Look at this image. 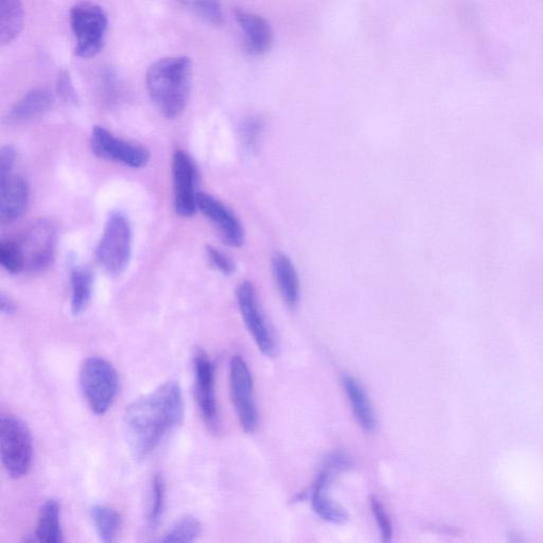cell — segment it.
Returning a JSON list of instances; mask_svg holds the SVG:
<instances>
[{
    "mask_svg": "<svg viewBox=\"0 0 543 543\" xmlns=\"http://www.w3.org/2000/svg\"><path fill=\"white\" fill-rule=\"evenodd\" d=\"M184 418V398L177 381H167L138 398L124 415V432L136 460L142 461L159 448Z\"/></svg>",
    "mask_w": 543,
    "mask_h": 543,
    "instance_id": "obj_1",
    "label": "cell"
},
{
    "mask_svg": "<svg viewBox=\"0 0 543 543\" xmlns=\"http://www.w3.org/2000/svg\"><path fill=\"white\" fill-rule=\"evenodd\" d=\"M192 79V62L187 57L164 58L147 72L149 96L157 111L167 119L179 117L185 110Z\"/></svg>",
    "mask_w": 543,
    "mask_h": 543,
    "instance_id": "obj_2",
    "label": "cell"
},
{
    "mask_svg": "<svg viewBox=\"0 0 543 543\" xmlns=\"http://www.w3.org/2000/svg\"><path fill=\"white\" fill-rule=\"evenodd\" d=\"M132 239L128 217L116 210L105 224L96 249L97 260L105 272L120 275L127 270L132 255Z\"/></svg>",
    "mask_w": 543,
    "mask_h": 543,
    "instance_id": "obj_3",
    "label": "cell"
},
{
    "mask_svg": "<svg viewBox=\"0 0 543 543\" xmlns=\"http://www.w3.org/2000/svg\"><path fill=\"white\" fill-rule=\"evenodd\" d=\"M80 385L92 412L103 415L111 409L118 395V373L109 361L92 357L81 367Z\"/></svg>",
    "mask_w": 543,
    "mask_h": 543,
    "instance_id": "obj_4",
    "label": "cell"
},
{
    "mask_svg": "<svg viewBox=\"0 0 543 543\" xmlns=\"http://www.w3.org/2000/svg\"><path fill=\"white\" fill-rule=\"evenodd\" d=\"M0 453L8 476L21 479L28 475L33 461L32 436L27 425L14 416L0 418Z\"/></svg>",
    "mask_w": 543,
    "mask_h": 543,
    "instance_id": "obj_5",
    "label": "cell"
},
{
    "mask_svg": "<svg viewBox=\"0 0 543 543\" xmlns=\"http://www.w3.org/2000/svg\"><path fill=\"white\" fill-rule=\"evenodd\" d=\"M69 20L76 38V54L83 59L97 56L107 37V14L95 4L79 3L70 10Z\"/></svg>",
    "mask_w": 543,
    "mask_h": 543,
    "instance_id": "obj_6",
    "label": "cell"
},
{
    "mask_svg": "<svg viewBox=\"0 0 543 543\" xmlns=\"http://www.w3.org/2000/svg\"><path fill=\"white\" fill-rule=\"evenodd\" d=\"M17 243L24 255L26 269L32 272L43 271L55 259L58 243L57 227L48 220H41L31 225Z\"/></svg>",
    "mask_w": 543,
    "mask_h": 543,
    "instance_id": "obj_7",
    "label": "cell"
},
{
    "mask_svg": "<svg viewBox=\"0 0 543 543\" xmlns=\"http://www.w3.org/2000/svg\"><path fill=\"white\" fill-rule=\"evenodd\" d=\"M91 147L100 159L133 169L146 167L151 157L143 146L127 142L100 126L93 129Z\"/></svg>",
    "mask_w": 543,
    "mask_h": 543,
    "instance_id": "obj_8",
    "label": "cell"
},
{
    "mask_svg": "<svg viewBox=\"0 0 543 543\" xmlns=\"http://www.w3.org/2000/svg\"><path fill=\"white\" fill-rule=\"evenodd\" d=\"M236 295L244 324L260 352L266 357L274 358L277 354V345L265 314L258 304L255 287L250 282H243L237 288Z\"/></svg>",
    "mask_w": 543,
    "mask_h": 543,
    "instance_id": "obj_9",
    "label": "cell"
},
{
    "mask_svg": "<svg viewBox=\"0 0 543 543\" xmlns=\"http://www.w3.org/2000/svg\"><path fill=\"white\" fill-rule=\"evenodd\" d=\"M231 394L239 422L244 432L253 433L258 427V411L254 397V381L247 362L240 356L231 361Z\"/></svg>",
    "mask_w": 543,
    "mask_h": 543,
    "instance_id": "obj_10",
    "label": "cell"
},
{
    "mask_svg": "<svg viewBox=\"0 0 543 543\" xmlns=\"http://www.w3.org/2000/svg\"><path fill=\"white\" fill-rule=\"evenodd\" d=\"M173 202L175 213L189 218L198 210L197 169L183 150L175 151L172 159Z\"/></svg>",
    "mask_w": 543,
    "mask_h": 543,
    "instance_id": "obj_11",
    "label": "cell"
},
{
    "mask_svg": "<svg viewBox=\"0 0 543 543\" xmlns=\"http://www.w3.org/2000/svg\"><path fill=\"white\" fill-rule=\"evenodd\" d=\"M352 466L345 454L335 453L328 459L327 466L321 472L312 490V507L322 519L334 523L343 524L348 519V514L329 495V487L335 475Z\"/></svg>",
    "mask_w": 543,
    "mask_h": 543,
    "instance_id": "obj_12",
    "label": "cell"
},
{
    "mask_svg": "<svg viewBox=\"0 0 543 543\" xmlns=\"http://www.w3.org/2000/svg\"><path fill=\"white\" fill-rule=\"evenodd\" d=\"M195 396L197 404L210 431L219 428V413L215 388V365L203 350H199L194 359Z\"/></svg>",
    "mask_w": 543,
    "mask_h": 543,
    "instance_id": "obj_13",
    "label": "cell"
},
{
    "mask_svg": "<svg viewBox=\"0 0 543 543\" xmlns=\"http://www.w3.org/2000/svg\"><path fill=\"white\" fill-rule=\"evenodd\" d=\"M198 210L215 226L227 245L241 247L244 243L243 226L230 208L215 197L200 192Z\"/></svg>",
    "mask_w": 543,
    "mask_h": 543,
    "instance_id": "obj_14",
    "label": "cell"
},
{
    "mask_svg": "<svg viewBox=\"0 0 543 543\" xmlns=\"http://www.w3.org/2000/svg\"><path fill=\"white\" fill-rule=\"evenodd\" d=\"M235 17L244 34V46L248 54H267L274 43V32L269 22L257 14L242 9L235 10Z\"/></svg>",
    "mask_w": 543,
    "mask_h": 543,
    "instance_id": "obj_15",
    "label": "cell"
},
{
    "mask_svg": "<svg viewBox=\"0 0 543 543\" xmlns=\"http://www.w3.org/2000/svg\"><path fill=\"white\" fill-rule=\"evenodd\" d=\"M30 199V188L23 177L11 175L0 181V220L10 224L22 218Z\"/></svg>",
    "mask_w": 543,
    "mask_h": 543,
    "instance_id": "obj_16",
    "label": "cell"
},
{
    "mask_svg": "<svg viewBox=\"0 0 543 543\" xmlns=\"http://www.w3.org/2000/svg\"><path fill=\"white\" fill-rule=\"evenodd\" d=\"M273 274L280 294L290 308L299 304L301 283L291 259L285 254H276L272 260Z\"/></svg>",
    "mask_w": 543,
    "mask_h": 543,
    "instance_id": "obj_17",
    "label": "cell"
},
{
    "mask_svg": "<svg viewBox=\"0 0 543 543\" xmlns=\"http://www.w3.org/2000/svg\"><path fill=\"white\" fill-rule=\"evenodd\" d=\"M343 385L359 426L365 431H374L377 426L375 413L362 384L355 377L345 375Z\"/></svg>",
    "mask_w": 543,
    "mask_h": 543,
    "instance_id": "obj_18",
    "label": "cell"
},
{
    "mask_svg": "<svg viewBox=\"0 0 543 543\" xmlns=\"http://www.w3.org/2000/svg\"><path fill=\"white\" fill-rule=\"evenodd\" d=\"M52 104H54V96L48 90L35 89L15 103L9 117L14 122L31 121L48 113Z\"/></svg>",
    "mask_w": 543,
    "mask_h": 543,
    "instance_id": "obj_19",
    "label": "cell"
},
{
    "mask_svg": "<svg viewBox=\"0 0 543 543\" xmlns=\"http://www.w3.org/2000/svg\"><path fill=\"white\" fill-rule=\"evenodd\" d=\"M35 538L40 542L60 543L64 541L61 528V510L57 500H47L41 507Z\"/></svg>",
    "mask_w": 543,
    "mask_h": 543,
    "instance_id": "obj_20",
    "label": "cell"
},
{
    "mask_svg": "<svg viewBox=\"0 0 543 543\" xmlns=\"http://www.w3.org/2000/svg\"><path fill=\"white\" fill-rule=\"evenodd\" d=\"M24 26L22 0H0V43L11 44L19 37Z\"/></svg>",
    "mask_w": 543,
    "mask_h": 543,
    "instance_id": "obj_21",
    "label": "cell"
},
{
    "mask_svg": "<svg viewBox=\"0 0 543 543\" xmlns=\"http://www.w3.org/2000/svg\"><path fill=\"white\" fill-rule=\"evenodd\" d=\"M70 283H72L70 308H72L74 317H80L91 304L94 277L89 269L75 267L72 272H70Z\"/></svg>",
    "mask_w": 543,
    "mask_h": 543,
    "instance_id": "obj_22",
    "label": "cell"
},
{
    "mask_svg": "<svg viewBox=\"0 0 543 543\" xmlns=\"http://www.w3.org/2000/svg\"><path fill=\"white\" fill-rule=\"evenodd\" d=\"M95 530L103 542H114L121 528L120 514L107 505H95L91 511Z\"/></svg>",
    "mask_w": 543,
    "mask_h": 543,
    "instance_id": "obj_23",
    "label": "cell"
},
{
    "mask_svg": "<svg viewBox=\"0 0 543 543\" xmlns=\"http://www.w3.org/2000/svg\"><path fill=\"white\" fill-rule=\"evenodd\" d=\"M166 483L164 477L156 474L152 479L151 498L148 511V525L150 529L159 527L166 510L167 498Z\"/></svg>",
    "mask_w": 543,
    "mask_h": 543,
    "instance_id": "obj_24",
    "label": "cell"
},
{
    "mask_svg": "<svg viewBox=\"0 0 543 543\" xmlns=\"http://www.w3.org/2000/svg\"><path fill=\"white\" fill-rule=\"evenodd\" d=\"M201 533L202 527L200 521L195 517L187 516L175 522L160 541L166 543L195 542Z\"/></svg>",
    "mask_w": 543,
    "mask_h": 543,
    "instance_id": "obj_25",
    "label": "cell"
},
{
    "mask_svg": "<svg viewBox=\"0 0 543 543\" xmlns=\"http://www.w3.org/2000/svg\"><path fill=\"white\" fill-rule=\"evenodd\" d=\"M179 2L209 24L221 26L224 22L220 0H179Z\"/></svg>",
    "mask_w": 543,
    "mask_h": 543,
    "instance_id": "obj_26",
    "label": "cell"
},
{
    "mask_svg": "<svg viewBox=\"0 0 543 543\" xmlns=\"http://www.w3.org/2000/svg\"><path fill=\"white\" fill-rule=\"evenodd\" d=\"M0 265L11 274H20L26 270L24 255L17 241L0 243Z\"/></svg>",
    "mask_w": 543,
    "mask_h": 543,
    "instance_id": "obj_27",
    "label": "cell"
},
{
    "mask_svg": "<svg viewBox=\"0 0 543 543\" xmlns=\"http://www.w3.org/2000/svg\"><path fill=\"white\" fill-rule=\"evenodd\" d=\"M371 506L377 524L379 525L382 540L384 542H391L393 538V527L388 512L385 511V507L376 497H372Z\"/></svg>",
    "mask_w": 543,
    "mask_h": 543,
    "instance_id": "obj_28",
    "label": "cell"
},
{
    "mask_svg": "<svg viewBox=\"0 0 543 543\" xmlns=\"http://www.w3.org/2000/svg\"><path fill=\"white\" fill-rule=\"evenodd\" d=\"M206 255L210 264L222 274L230 276L235 272L234 261L219 249L207 247Z\"/></svg>",
    "mask_w": 543,
    "mask_h": 543,
    "instance_id": "obj_29",
    "label": "cell"
},
{
    "mask_svg": "<svg viewBox=\"0 0 543 543\" xmlns=\"http://www.w3.org/2000/svg\"><path fill=\"white\" fill-rule=\"evenodd\" d=\"M262 129H264V122L261 118L253 116L245 119L241 128L244 143L250 148H255Z\"/></svg>",
    "mask_w": 543,
    "mask_h": 543,
    "instance_id": "obj_30",
    "label": "cell"
},
{
    "mask_svg": "<svg viewBox=\"0 0 543 543\" xmlns=\"http://www.w3.org/2000/svg\"><path fill=\"white\" fill-rule=\"evenodd\" d=\"M58 94L68 103L76 104L78 102V95L75 90L72 78H70L67 72H62L57 81Z\"/></svg>",
    "mask_w": 543,
    "mask_h": 543,
    "instance_id": "obj_31",
    "label": "cell"
},
{
    "mask_svg": "<svg viewBox=\"0 0 543 543\" xmlns=\"http://www.w3.org/2000/svg\"><path fill=\"white\" fill-rule=\"evenodd\" d=\"M16 153L11 146L4 147L0 154V181L11 177L15 165Z\"/></svg>",
    "mask_w": 543,
    "mask_h": 543,
    "instance_id": "obj_32",
    "label": "cell"
},
{
    "mask_svg": "<svg viewBox=\"0 0 543 543\" xmlns=\"http://www.w3.org/2000/svg\"><path fill=\"white\" fill-rule=\"evenodd\" d=\"M0 309L6 315H12L16 312V305L5 293L0 296Z\"/></svg>",
    "mask_w": 543,
    "mask_h": 543,
    "instance_id": "obj_33",
    "label": "cell"
}]
</instances>
